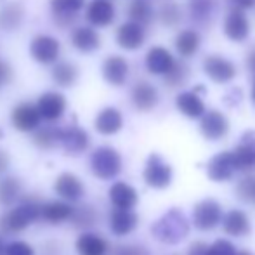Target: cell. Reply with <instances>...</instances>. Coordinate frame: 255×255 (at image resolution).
<instances>
[{
    "mask_svg": "<svg viewBox=\"0 0 255 255\" xmlns=\"http://www.w3.org/2000/svg\"><path fill=\"white\" fill-rule=\"evenodd\" d=\"M189 233V222L181 208H170L151 226V235L154 240L165 245H175L182 242Z\"/></svg>",
    "mask_w": 255,
    "mask_h": 255,
    "instance_id": "6da1fadb",
    "label": "cell"
},
{
    "mask_svg": "<svg viewBox=\"0 0 255 255\" xmlns=\"http://www.w3.org/2000/svg\"><path fill=\"white\" fill-rule=\"evenodd\" d=\"M40 208L42 205H38V202H28L23 200V203L19 207L12 208L7 215H3L0 219V229L3 233H21L28 228L30 224H33L38 217H40Z\"/></svg>",
    "mask_w": 255,
    "mask_h": 255,
    "instance_id": "7a4b0ae2",
    "label": "cell"
},
{
    "mask_svg": "<svg viewBox=\"0 0 255 255\" xmlns=\"http://www.w3.org/2000/svg\"><path fill=\"white\" fill-rule=\"evenodd\" d=\"M91 168L92 174L103 181L117 177L122 170V156L117 149L111 146H101L91 156Z\"/></svg>",
    "mask_w": 255,
    "mask_h": 255,
    "instance_id": "3957f363",
    "label": "cell"
},
{
    "mask_svg": "<svg viewBox=\"0 0 255 255\" xmlns=\"http://www.w3.org/2000/svg\"><path fill=\"white\" fill-rule=\"evenodd\" d=\"M144 182L154 189H165L172 182V167L156 153H151L146 160Z\"/></svg>",
    "mask_w": 255,
    "mask_h": 255,
    "instance_id": "277c9868",
    "label": "cell"
},
{
    "mask_svg": "<svg viewBox=\"0 0 255 255\" xmlns=\"http://www.w3.org/2000/svg\"><path fill=\"white\" fill-rule=\"evenodd\" d=\"M222 221V208L215 200L207 198L193 208V222L200 231H212Z\"/></svg>",
    "mask_w": 255,
    "mask_h": 255,
    "instance_id": "5b68a950",
    "label": "cell"
},
{
    "mask_svg": "<svg viewBox=\"0 0 255 255\" xmlns=\"http://www.w3.org/2000/svg\"><path fill=\"white\" fill-rule=\"evenodd\" d=\"M61 52V44L52 35H37L30 44V54L37 63L52 64L57 61Z\"/></svg>",
    "mask_w": 255,
    "mask_h": 255,
    "instance_id": "8992f818",
    "label": "cell"
},
{
    "mask_svg": "<svg viewBox=\"0 0 255 255\" xmlns=\"http://www.w3.org/2000/svg\"><path fill=\"white\" fill-rule=\"evenodd\" d=\"M202 122H200V132L205 139L208 141H219V139L226 137L229 132V122L224 113L217 110L205 111L202 115Z\"/></svg>",
    "mask_w": 255,
    "mask_h": 255,
    "instance_id": "52a82bcc",
    "label": "cell"
},
{
    "mask_svg": "<svg viewBox=\"0 0 255 255\" xmlns=\"http://www.w3.org/2000/svg\"><path fill=\"white\" fill-rule=\"evenodd\" d=\"M203 71L215 84H228L236 77V66L222 56H207L203 61Z\"/></svg>",
    "mask_w": 255,
    "mask_h": 255,
    "instance_id": "ba28073f",
    "label": "cell"
},
{
    "mask_svg": "<svg viewBox=\"0 0 255 255\" xmlns=\"http://www.w3.org/2000/svg\"><path fill=\"white\" fill-rule=\"evenodd\" d=\"M35 106H37L42 120L56 122V120H59L64 115V111H66V98H64L61 92L49 91V92H44V94L38 98Z\"/></svg>",
    "mask_w": 255,
    "mask_h": 255,
    "instance_id": "9c48e42d",
    "label": "cell"
},
{
    "mask_svg": "<svg viewBox=\"0 0 255 255\" xmlns=\"http://www.w3.org/2000/svg\"><path fill=\"white\" fill-rule=\"evenodd\" d=\"M236 168V161H235V154L231 151H222L219 154H215L210 161H208L207 167V175L210 181L215 182H224L235 175Z\"/></svg>",
    "mask_w": 255,
    "mask_h": 255,
    "instance_id": "30bf717a",
    "label": "cell"
},
{
    "mask_svg": "<svg viewBox=\"0 0 255 255\" xmlns=\"http://www.w3.org/2000/svg\"><path fill=\"white\" fill-rule=\"evenodd\" d=\"M224 33L233 42H245L250 35V23L243 9L233 7L224 19Z\"/></svg>",
    "mask_w": 255,
    "mask_h": 255,
    "instance_id": "8fae6325",
    "label": "cell"
},
{
    "mask_svg": "<svg viewBox=\"0 0 255 255\" xmlns=\"http://www.w3.org/2000/svg\"><path fill=\"white\" fill-rule=\"evenodd\" d=\"M91 137L84 128L77 125L70 127H59V144L68 154H80L89 148Z\"/></svg>",
    "mask_w": 255,
    "mask_h": 255,
    "instance_id": "7c38bea8",
    "label": "cell"
},
{
    "mask_svg": "<svg viewBox=\"0 0 255 255\" xmlns=\"http://www.w3.org/2000/svg\"><path fill=\"white\" fill-rule=\"evenodd\" d=\"M10 122L14 128L21 132H33L35 128L40 127L42 117L38 113L37 106L31 103H21L10 113Z\"/></svg>",
    "mask_w": 255,
    "mask_h": 255,
    "instance_id": "4fadbf2b",
    "label": "cell"
},
{
    "mask_svg": "<svg viewBox=\"0 0 255 255\" xmlns=\"http://www.w3.org/2000/svg\"><path fill=\"white\" fill-rule=\"evenodd\" d=\"M146 40V30L135 21H125L117 30V44L125 51H137Z\"/></svg>",
    "mask_w": 255,
    "mask_h": 255,
    "instance_id": "5bb4252c",
    "label": "cell"
},
{
    "mask_svg": "<svg viewBox=\"0 0 255 255\" xmlns=\"http://www.w3.org/2000/svg\"><path fill=\"white\" fill-rule=\"evenodd\" d=\"M85 0H51L54 21L61 28H68L77 21L78 12L84 9Z\"/></svg>",
    "mask_w": 255,
    "mask_h": 255,
    "instance_id": "9a60e30c",
    "label": "cell"
},
{
    "mask_svg": "<svg viewBox=\"0 0 255 255\" xmlns=\"http://www.w3.org/2000/svg\"><path fill=\"white\" fill-rule=\"evenodd\" d=\"M130 101L137 111H151L160 101V96L153 84L139 80L130 91Z\"/></svg>",
    "mask_w": 255,
    "mask_h": 255,
    "instance_id": "2e32d148",
    "label": "cell"
},
{
    "mask_svg": "<svg viewBox=\"0 0 255 255\" xmlns=\"http://www.w3.org/2000/svg\"><path fill=\"white\" fill-rule=\"evenodd\" d=\"M202 91H205V87L200 85V87H196L195 91L181 92V94L175 98V106H177V110L181 111L184 117L196 120V118H200L205 111H207L205 110V103L198 96V92H202Z\"/></svg>",
    "mask_w": 255,
    "mask_h": 255,
    "instance_id": "e0dca14e",
    "label": "cell"
},
{
    "mask_svg": "<svg viewBox=\"0 0 255 255\" xmlns=\"http://www.w3.org/2000/svg\"><path fill=\"white\" fill-rule=\"evenodd\" d=\"M85 19L92 26H98V28L110 26L115 21V5L110 0H94V2H91L87 5Z\"/></svg>",
    "mask_w": 255,
    "mask_h": 255,
    "instance_id": "ac0fdd59",
    "label": "cell"
},
{
    "mask_svg": "<svg viewBox=\"0 0 255 255\" xmlns=\"http://www.w3.org/2000/svg\"><path fill=\"white\" fill-rule=\"evenodd\" d=\"M103 77L110 85L122 87L128 78V63L122 56H110L103 63Z\"/></svg>",
    "mask_w": 255,
    "mask_h": 255,
    "instance_id": "d6986e66",
    "label": "cell"
},
{
    "mask_svg": "<svg viewBox=\"0 0 255 255\" xmlns=\"http://www.w3.org/2000/svg\"><path fill=\"white\" fill-rule=\"evenodd\" d=\"M54 191L63 200H66V202H77V200H80L84 196L85 189L77 175L70 174V172H64L54 182Z\"/></svg>",
    "mask_w": 255,
    "mask_h": 255,
    "instance_id": "ffe728a7",
    "label": "cell"
},
{
    "mask_svg": "<svg viewBox=\"0 0 255 255\" xmlns=\"http://www.w3.org/2000/svg\"><path fill=\"white\" fill-rule=\"evenodd\" d=\"M238 170H250L255 167V130H249L242 135L236 151H233Z\"/></svg>",
    "mask_w": 255,
    "mask_h": 255,
    "instance_id": "44dd1931",
    "label": "cell"
},
{
    "mask_svg": "<svg viewBox=\"0 0 255 255\" xmlns=\"http://www.w3.org/2000/svg\"><path fill=\"white\" fill-rule=\"evenodd\" d=\"M189 17L198 26H210L219 9L217 0H188Z\"/></svg>",
    "mask_w": 255,
    "mask_h": 255,
    "instance_id": "7402d4cb",
    "label": "cell"
},
{
    "mask_svg": "<svg viewBox=\"0 0 255 255\" xmlns=\"http://www.w3.org/2000/svg\"><path fill=\"white\" fill-rule=\"evenodd\" d=\"M175 59L172 56V52L165 47H151L146 54V70L151 75H161L163 77L172 66H174Z\"/></svg>",
    "mask_w": 255,
    "mask_h": 255,
    "instance_id": "603a6c76",
    "label": "cell"
},
{
    "mask_svg": "<svg viewBox=\"0 0 255 255\" xmlns=\"http://www.w3.org/2000/svg\"><path fill=\"white\" fill-rule=\"evenodd\" d=\"M71 44L80 52H94L101 47V37L91 26H78L71 33Z\"/></svg>",
    "mask_w": 255,
    "mask_h": 255,
    "instance_id": "cb8c5ba5",
    "label": "cell"
},
{
    "mask_svg": "<svg viewBox=\"0 0 255 255\" xmlns=\"http://www.w3.org/2000/svg\"><path fill=\"white\" fill-rule=\"evenodd\" d=\"M96 130L103 135H113L124 127V117L117 108H104L96 117Z\"/></svg>",
    "mask_w": 255,
    "mask_h": 255,
    "instance_id": "d4e9b609",
    "label": "cell"
},
{
    "mask_svg": "<svg viewBox=\"0 0 255 255\" xmlns=\"http://www.w3.org/2000/svg\"><path fill=\"white\" fill-rule=\"evenodd\" d=\"M111 231L117 236L130 235L137 228V215L132 212V208H117L111 214Z\"/></svg>",
    "mask_w": 255,
    "mask_h": 255,
    "instance_id": "484cf974",
    "label": "cell"
},
{
    "mask_svg": "<svg viewBox=\"0 0 255 255\" xmlns=\"http://www.w3.org/2000/svg\"><path fill=\"white\" fill-rule=\"evenodd\" d=\"M110 200L117 208H134L137 205V191L127 182H115L110 188Z\"/></svg>",
    "mask_w": 255,
    "mask_h": 255,
    "instance_id": "4316f807",
    "label": "cell"
},
{
    "mask_svg": "<svg viewBox=\"0 0 255 255\" xmlns=\"http://www.w3.org/2000/svg\"><path fill=\"white\" fill-rule=\"evenodd\" d=\"M200 44H202V37L196 30H182L181 33L175 37V51L181 57L188 59V57H193L200 49Z\"/></svg>",
    "mask_w": 255,
    "mask_h": 255,
    "instance_id": "83f0119b",
    "label": "cell"
},
{
    "mask_svg": "<svg viewBox=\"0 0 255 255\" xmlns=\"http://www.w3.org/2000/svg\"><path fill=\"white\" fill-rule=\"evenodd\" d=\"M24 9L21 3L9 2L0 9V28L5 31H16L23 24Z\"/></svg>",
    "mask_w": 255,
    "mask_h": 255,
    "instance_id": "f1b7e54d",
    "label": "cell"
},
{
    "mask_svg": "<svg viewBox=\"0 0 255 255\" xmlns=\"http://www.w3.org/2000/svg\"><path fill=\"white\" fill-rule=\"evenodd\" d=\"M77 250L80 255H106L108 242L94 233H84L77 240Z\"/></svg>",
    "mask_w": 255,
    "mask_h": 255,
    "instance_id": "f546056e",
    "label": "cell"
},
{
    "mask_svg": "<svg viewBox=\"0 0 255 255\" xmlns=\"http://www.w3.org/2000/svg\"><path fill=\"white\" fill-rule=\"evenodd\" d=\"M224 231L231 236H245L250 233V221L249 215L242 210H231L222 221Z\"/></svg>",
    "mask_w": 255,
    "mask_h": 255,
    "instance_id": "4dcf8cb0",
    "label": "cell"
},
{
    "mask_svg": "<svg viewBox=\"0 0 255 255\" xmlns=\"http://www.w3.org/2000/svg\"><path fill=\"white\" fill-rule=\"evenodd\" d=\"M71 212L73 207L68 203H61V202H49L45 205H42L40 208V217H44L47 222L51 224H61V222L68 221L71 217Z\"/></svg>",
    "mask_w": 255,
    "mask_h": 255,
    "instance_id": "1f68e13d",
    "label": "cell"
},
{
    "mask_svg": "<svg viewBox=\"0 0 255 255\" xmlns=\"http://www.w3.org/2000/svg\"><path fill=\"white\" fill-rule=\"evenodd\" d=\"M78 78V70L75 64L61 61L52 68V80L56 82L59 87H71Z\"/></svg>",
    "mask_w": 255,
    "mask_h": 255,
    "instance_id": "d6a6232c",
    "label": "cell"
},
{
    "mask_svg": "<svg viewBox=\"0 0 255 255\" xmlns=\"http://www.w3.org/2000/svg\"><path fill=\"white\" fill-rule=\"evenodd\" d=\"M127 14H128V17H130V21H135V23L142 24V26L151 23L153 16H154L153 7L149 5V2H146V0H134V2L128 5Z\"/></svg>",
    "mask_w": 255,
    "mask_h": 255,
    "instance_id": "836d02e7",
    "label": "cell"
},
{
    "mask_svg": "<svg viewBox=\"0 0 255 255\" xmlns=\"http://www.w3.org/2000/svg\"><path fill=\"white\" fill-rule=\"evenodd\" d=\"M96 219H98V214H96L94 208L89 207V205H82V207H78V208H73L70 221L73 222L75 228L89 229L91 226H94Z\"/></svg>",
    "mask_w": 255,
    "mask_h": 255,
    "instance_id": "e575fe53",
    "label": "cell"
},
{
    "mask_svg": "<svg viewBox=\"0 0 255 255\" xmlns=\"http://www.w3.org/2000/svg\"><path fill=\"white\" fill-rule=\"evenodd\" d=\"M21 182L16 177H5L0 181V205H12L19 198Z\"/></svg>",
    "mask_w": 255,
    "mask_h": 255,
    "instance_id": "d590c367",
    "label": "cell"
},
{
    "mask_svg": "<svg viewBox=\"0 0 255 255\" xmlns=\"http://www.w3.org/2000/svg\"><path fill=\"white\" fill-rule=\"evenodd\" d=\"M188 77H189V68L186 66V63L175 59L174 66L163 75V80L168 87H181V85L186 84Z\"/></svg>",
    "mask_w": 255,
    "mask_h": 255,
    "instance_id": "8d00e7d4",
    "label": "cell"
},
{
    "mask_svg": "<svg viewBox=\"0 0 255 255\" xmlns=\"http://www.w3.org/2000/svg\"><path fill=\"white\" fill-rule=\"evenodd\" d=\"M33 132V142L42 149H51L59 142V127L35 128Z\"/></svg>",
    "mask_w": 255,
    "mask_h": 255,
    "instance_id": "74e56055",
    "label": "cell"
},
{
    "mask_svg": "<svg viewBox=\"0 0 255 255\" xmlns=\"http://www.w3.org/2000/svg\"><path fill=\"white\" fill-rule=\"evenodd\" d=\"M158 17H160V21L165 24V26H168V28L177 26L182 19V10L177 3L172 2V0H168V2H165L163 5L160 7V10H158Z\"/></svg>",
    "mask_w": 255,
    "mask_h": 255,
    "instance_id": "f35d334b",
    "label": "cell"
},
{
    "mask_svg": "<svg viewBox=\"0 0 255 255\" xmlns=\"http://www.w3.org/2000/svg\"><path fill=\"white\" fill-rule=\"evenodd\" d=\"M236 193H238V198L243 202L255 203V177L242 179L238 188H236Z\"/></svg>",
    "mask_w": 255,
    "mask_h": 255,
    "instance_id": "ab89813d",
    "label": "cell"
},
{
    "mask_svg": "<svg viewBox=\"0 0 255 255\" xmlns=\"http://www.w3.org/2000/svg\"><path fill=\"white\" fill-rule=\"evenodd\" d=\"M208 255H236V250L228 240H217L212 247H208Z\"/></svg>",
    "mask_w": 255,
    "mask_h": 255,
    "instance_id": "60d3db41",
    "label": "cell"
},
{
    "mask_svg": "<svg viewBox=\"0 0 255 255\" xmlns=\"http://www.w3.org/2000/svg\"><path fill=\"white\" fill-rule=\"evenodd\" d=\"M5 255H35V252L28 243L12 242L5 247Z\"/></svg>",
    "mask_w": 255,
    "mask_h": 255,
    "instance_id": "b9f144b4",
    "label": "cell"
},
{
    "mask_svg": "<svg viewBox=\"0 0 255 255\" xmlns=\"http://www.w3.org/2000/svg\"><path fill=\"white\" fill-rule=\"evenodd\" d=\"M115 255H149L146 252L144 249L141 247H132V245H124V247H118L115 250Z\"/></svg>",
    "mask_w": 255,
    "mask_h": 255,
    "instance_id": "7bdbcfd3",
    "label": "cell"
},
{
    "mask_svg": "<svg viewBox=\"0 0 255 255\" xmlns=\"http://www.w3.org/2000/svg\"><path fill=\"white\" fill-rule=\"evenodd\" d=\"M10 80H12V68L5 61H0V85H7Z\"/></svg>",
    "mask_w": 255,
    "mask_h": 255,
    "instance_id": "ee69618b",
    "label": "cell"
},
{
    "mask_svg": "<svg viewBox=\"0 0 255 255\" xmlns=\"http://www.w3.org/2000/svg\"><path fill=\"white\" fill-rule=\"evenodd\" d=\"M242 99H243L242 91H240V89H231V92H229V94H226L224 103L228 104V106L235 108V106H238V104L242 103Z\"/></svg>",
    "mask_w": 255,
    "mask_h": 255,
    "instance_id": "f6af8a7d",
    "label": "cell"
},
{
    "mask_svg": "<svg viewBox=\"0 0 255 255\" xmlns=\"http://www.w3.org/2000/svg\"><path fill=\"white\" fill-rule=\"evenodd\" d=\"M188 255H208V247L202 242H196L188 250Z\"/></svg>",
    "mask_w": 255,
    "mask_h": 255,
    "instance_id": "bcb514c9",
    "label": "cell"
},
{
    "mask_svg": "<svg viewBox=\"0 0 255 255\" xmlns=\"http://www.w3.org/2000/svg\"><path fill=\"white\" fill-rule=\"evenodd\" d=\"M9 154H7L3 149H0V175L5 174L7 168H9Z\"/></svg>",
    "mask_w": 255,
    "mask_h": 255,
    "instance_id": "7dc6e473",
    "label": "cell"
},
{
    "mask_svg": "<svg viewBox=\"0 0 255 255\" xmlns=\"http://www.w3.org/2000/svg\"><path fill=\"white\" fill-rule=\"evenodd\" d=\"M233 3L240 9H250V7L255 5V0H233Z\"/></svg>",
    "mask_w": 255,
    "mask_h": 255,
    "instance_id": "c3c4849f",
    "label": "cell"
},
{
    "mask_svg": "<svg viewBox=\"0 0 255 255\" xmlns=\"http://www.w3.org/2000/svg\"><path fill=\"white\" fill-rule=\"evenodd\" d=\"M247 66H249L250 71H254L255 73V47L249 52V57H247Z\"/></svg>",
    "mask_w": 255,
    "mask_h": 255,
    "instance_id": "681fc988",
    "label": "cell"
},
{
    "mask_svg": "<svg viewBox=\"0 0 255 255\" xmlns=\"http://www.w3.org/2000/svg\"><path fill=\"white\" fill-rule=\"evenodd\" d=\"M0 255H5V245H3L2 238H0Z\"/></svg>",
    "mask_w": 255,
    "mask_h": 255,
    "instance_id": "f907efd6",
    "label": "cell"
},
{
    "mask_svg": "<svg viewBox=\"0 0 255 255\" xmlns=\"http://www.w3.org/2000/svg\"><path fill=\"white\" fill-rule=\"evenodd\" d=\"M252 99H254V104H255V73H254V84H252Z\"/></svg>",
    "mask_w": 255,
    "mask_h": 255,
    "instance_id": "816d5d0a",
    "label": "cell"
},
{
    "mask_svg": "<svg viewBox=\"0 0 255 255\" xmlns=\"http://www.w3.org/2000/svg\"><path fill=\"white\" fill-rule=\"evenodd\" d=\"M236 255H252L250 252H240V254H236Z\"/></svg>",
    "mask_w": 255,
    "mask_h": 255,
    "instance_id": "f5cc1de1",
    "label": "cell"
},
{
    "mask_svg": "<svg viewBox=\"0 0 255 255\" xmlns=\"http://www.w3.org/2000/svg\"><path fill=\"white\" fill-rule=\"evenodd\" d=\"M0 137H2V130H0Z\"/></svg>",
    "mask_w": 255,
    "mask_h": 255,
    "instance_id": "db71d44e",
    "label": "cell"
}]
</instances>
